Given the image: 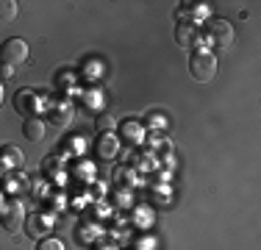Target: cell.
I'll list each match as a JSON object with an SVG mask.
<instances>
[{
  "mask_svg": "<svg viewBox=\"0 0 261 250\" xmlns=\"http://www.w3.org/2000/svg\"><path fill=\"white\" fill-rule=\"evenodd\" d=\"M114 128H117V122H114V117H97V131L100 134H114Z\"/></svg>",
  "mask_w": 261,
  "mask_h": 250,
  "instance_id": "obj_13",
  "label": "cell"
},
{
  "mask_svg": "<svg viewBox=\"0 0 261 250\" xmlns=\"http://www.w3.org/2000/svg\"><path fill=\"white\" fill-rule=\"evenodd\" d=\"M208 42L217 50L231 47V42H233V25L228 22V20H211L208 22Z\"/></svg>",
  "mask_w": 261,
  "mask_h": 250,
  "instance_id": "obj_3",
  "label": "cell"
},
{
  "mask_svg": "<svg viewBox=\"0 0 261 250\" xmlns=\"http://www.w3.org/2000/svg\"><path fill=\"white\" fill-rule=\"evenodd\" d=\"M25 231H28V236H34V239H45L47 231H50V222H47L42 214H28Z\"/></svg>",
  "mask_w": 261,
  "mask_h": 250,
  "instance_id": "obj_6",
  "label": "cell"
},
{
  "mask_svg": "<svg viewBox=\"0 0 261 250\" xmlns=\"http://www.w3.org/2000/svg\"><path fill=\"white\" fill-rule=\"evenodd\" d=\"M175 39H178V45H184V47H195L197 42H200V36H197L195 25H181V28L175 31Z\"/></svg>",
  "mask_w": 261,
  "mask_h": 250,
  "instance_id": "obj_9",
  "label": "cell"
},
{
  "mask_svg": "<svg viewBox=\"0 0 261 250\" xmlns=\"http://www.w3.org/2000/svg\"><path fill=\"white\" fill-rule=\"evenodd\" d=\"M17 17V3L14 0H0V22H11Z\"/></svg>",
  "mask_w": 261,
  "mask_h": 250,
  "instance_id": "obj_11",
  "label": "cell"
},
{
  "mask_svg": "<svg viewBox=\"0 0 261 250\" xmlns=\"http://www.w3.org/2000/svg\"><path fill=\"white\" fill-rule=\"evenodd\" d=\"M189 72H192V78H195V81L208 84V81L217 75V56L208 53V50H197V53H192Z\"/></svg>",
  "mask_w": 261,
  "mask_h": 250,
  "instance_id": "obj_1",
  "label": "cell"
},
{
  "mask_svg": "<svg viewBox=\"0 0 261 250\" xmlns=\"http://www.w3.org/2000/svg\"><path fill=\"white\" fill-rule=\"evenodd\" d=\"M28 59V45L22 39H6L3 45H0V64H6V67H20L22 61Z\"/></svg>",
  "mask_w": 261,
  "mask_h": 250,
  "instance_id": "obj_2",
  "label": "cell"
},
{
  "mask_svg": "<svg viewBox=\"0 0 261 250\" xmlns=\"http://www.w3.org/2000/svg\"><path fill=\"white\" fill-rule=\"evenodd\" d=\"M36 250H67V247H64V242L56 239V236H45V239H39Z\"/></svg>",
  "mask_w": 261,
  "mask_h": 250,
  "instance_id": "obj_12",
  "label": "cell"
},
{
  "mask_svg": "<svg viewBox=\"0 0 261 250\" xmlns=\"http://www.w3.org/2000/svg\"><path fill=\"white\" fill-rule=\"evenodd\" d=\"M45 131H47V125H45V120H39V117H28L25 125H22V134H25L28 142L45 139Z\"/></svg>",
  "mask_w": 261,
  "mask_h": 250,
  "instance_id": "obj_7",
  "label": "cell"
},
{
  "mask_svg": "<svg viewBox=\"0 0 261 250\" xmlns=\"http://www.w3.org/2000/svg\"><path fill=\"white\" fill-rule=\"evenodd\" d=\"M0 161H6L11 170H20V167L25 164V156H22L17 147H3L0 150Z\"/></svg>",
  "mask_w": 261,
  "mask_h": 250,
  "instance_id": "obj_10",
  "label": "cell"
},
{
  "mask_svg": "<svg viewBox=\"0 0 261 250\" xmlns=\"http://www.w3.org/2000/svg\"><path fill=\"white\" fill-rule=\"evenodd\" d=\"M3 97H6V92H3V84H0V106H3Z\"/></svg>",
  "mask_w": 261,
  "mask_h": 250,
  "instance_id": "obj_17",
  "label": "cell"
},
{
  "mask_svg": "<svg viewBox=\"0 0 261 250\" xmlns=\"http://www.w3.org/2000/svg\"><path fill=\"white\" fill-rule=\"evenodd\" d=\"M117 147H120L117 136L114 134H103L100 139H97V145H95V153L100 156V159H111V156H117Z\"/></svg>",
  "mask_w": 261,
  "mask_h": 250,
  "instance_id": "obj_8",
  "label": "cell"
},
{
  "mask_svg": "<svg viewBox=\"0 0 261 250\" xmlns=\"http://www.w3.org/2000/svg\"><path fill=\"white\" fill-rule=\"evenodd\" d=\"M122 131H125V136H134L130 142H139V136H142L139 125H134V122H125V125H122Z\"/></svg>",
  "mask_w": 261,
  "mask_h": 250,
  "instance_id": "obj_15",
  "label": "cell"
},
{
  "mask_svg": "<svg viewBox=\"0 0 261 250\" xmlns=\"http://www.w3.org/2000/svg\"><path fill=\"white\" fill-rule=\"evenodd\" d=\"M14 109L20 111L22 117H36L39 111V97H36L34 89H20L14 95Z\"/></svg>",
  "mask_w": 261,
  "mask_h": 250,
  "instance_id": "obj_5",
  "label": "cell"
},
{
  "mask_svg": "<svg viewBox=\"0 0 261 250\" xmlns=\"http://www.w3.org/2000/svg\"><path fill=\"white\" fill-rule=\"evenodd\" d=\"M22 220H25V209H22L20 200H9V203L0 209V222H3L6 231H20L22 228Z\"/></svg>",
  "mask_w": 261,
  "mask_h": 250,
  "instance_id": "obj_4",
  "label": "cell"
},
{
  "mask_svg": "<svg viewBox=\"0 0 261 250\" xmlns=\"http://www.w3.org/2000/svg\"><path fill=\"white\" fill-rule=\"evenodd\" d=\"M70 120H72V109H64V106H61V109L53 111V122L56 125H64V122H70Z\"/></svg>",
  "mask_w": 261,
  "mask_h": 250,
  "instance_id": "obj_14",
  "label": "cell"
},
{
  "mask_svg": "<svg viewBox=\"0 0 261 250\" xmlns=\"http://www.w3.org/2000/svg\"><path fill=\"white\" fill-rule=\"evenodd\" d=\"M0 75H3V78H11L14 70H11V67H6V64H0Z\"/></svg>",
  "mask_w": 261,
  "mask_h": 250,
  "instance_id": "obj_16",
  "label": "cell"
}]
</instances>
